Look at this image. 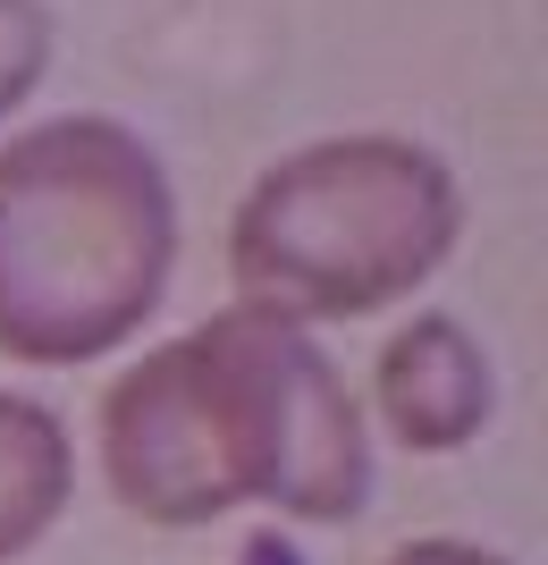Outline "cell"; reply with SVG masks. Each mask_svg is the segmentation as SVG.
Wrapping results in <instances>:
<instances>
[{
  "label": "cell",
  "instance_id": "cell-5",
  "mask_svg": "<svg viewBox=\"0 0 548 565\" xmlns=\"http://www.w3.org/2000/svg\"><path fill=\"white\" fill-rule=\"evenodd\" d=\"M76 498V439L43 397L0 388V565L25 557Z\"/></svg>",
  "mask_w": 548,
  "mask_h": 565
},
{
  "label": "cell",
  "instance_id": "cell-7",
  "mask_svg": "<svg viewBox=\"0 0 548 565\" xmlns=\"http://www.w3.org/2000/svg\"><path fill=\"white\" fill-rule=\"evenodd\" d=\"M380 565H506V557H498V548H481V541H448V532H430V541L388 548Z\"/></svg>",
  "mask_w": 548,
  "mask_h": 565
},
{
  "label": "cell",
  "instance_id": "cell-4",
  "mask_svg": "<svg viewBox=\"0 0 548 565\" xmlns=\"http://www.w3.org/2000/svg\"><path fill=\"white\" fill-rule=\"evenodd\" d=\"M372 405H380V423L413 456H455L490 430L498 380H490L481 338L455 312H413L406 330L380 347V363H372Z\"/></svg>",
  "mask_w": 548,
  "mask_h": 565
},
{
  "label": "cell",
  "instance_id": "cell-6",
  "mask_svg": "<svg viewBox=\"0 0 548 565\" xmlns=\"http://www.w3.org/2000/svg\"><path fill=\"white\" fill-rule=\"evenodd\" d=\"M51 68V9L43 0H0V118L18 110Z\"/></svg>",
  "mask_w": 548,
  "mask_h": 565
},
{
  "label": "cell",
  "instance_id": "cell-1",
  "mask_svg": "<svg viewBox=\"0 0 548 565\" xmlns=\"http://www.w3.org/2000/svg\"><path fill=\"white\" fill-rule=\"evenodd\" d=\"M101 481L161 532H194L237 507L355 523L372 507V423L312 330L228 305L110 380Z\"/></svg>",
  "mask_w": 548,
  "mask_h": 565
},
{
  "label": "cell",
  "instance_id": "cell-2",
  "mask_svg": "<svg viewBox=\"0 0 548 565\" xmlns=\"http://www.w3.org/2000/svg\"><path fill=\"white\" fill-rule=\"evenodd\" d=\"M178 270V186L101 110L0 143V354L94 363L161 312Z\"/></svg>",
  "mask_w": 548,
  "mask_h": 565
},
{
  "label": "cell",
  "instance_id": "cell-3",
  "mask_svg": "<svg viewBox=\"0 0 548 565\" xmlns=\"http://www.w3.org/2000/svg\"><path fill=\"white\" fill-rule=\"evenodd\" d=\"M464 236L455 169L413 136H321L245 186L228 220L237 305L312 321H363L439 270Z\"/></svg>",
  "mask_w": 548,
  "mask_h": 565
}]
</instances>
